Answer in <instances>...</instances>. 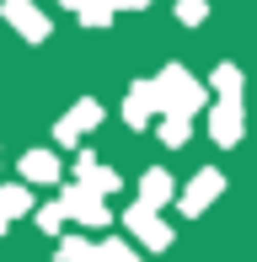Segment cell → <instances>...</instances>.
<instances>
[{"instance_id":"obj_9","label":"cell","mask_w":257,"mask_h":262,"mask_svg":"<svg viewBox=\"0 0 257 262\" xmlns=\"http://www.w3.org/2000/svg\"><path fill=\"white\" fill-rule=\"evenodd\" d=\"M38 225H43V230H59V225H65V204L43 209V214H38Z\"/></svg>"},{"instance_id":"obj_5","label":"cell","mask_w":257,"mask_h":262,"mask_svg":"<svg viewBox=\"0 0 257 262\" xmlns=\"http://www.w3.org/2000/svg\"><path fill=\"white\" fill-rule=\"evenodd\" d=\"M22 171H27L32 182H54V177H59V161H54L49 150H32V156L22 161Z\"/></svg>"},{"instance_id":"obj_10","label":"cell","mask_w":257,"mask_h":262,"mask_svg":"<svg viewBox=\"0 0 257 262\" xmlns=\"http://www.w3.org/2000/svg\"><path fill=\"white\" fill-rule=\"evenodd\" d=\"M161 134H166V145H182V139H188V123H182V118H172Z\"/></svg>"},{"instance_id":"obj_11","label":"cell","mask_w":257,"mask_h":262,"mask_svg":"<svg viewBox=\"0 0 257 262\" xmlns=\"http://www.w3.org/2000/svg\"><path fill=\"white\" fill-rule=\"evenodd\" d=\"M0 225H6V220H0Z\"/></svg>"},{"instance_id":"obj_2","label":"cell","mask_w":257,"mask_h":262,"mask_svg":"<svg viewBox=\"0 0 257 262\" xmlns=\"http://www.w3.org/2000/svg\"><path fill=\"white\" fill-rule=\"evenodd\" d=\"M65 214L70 220H86V225H108V204H102V193H91V187H70Z\"/></svg>"},{"instance_id":"obj_3","label":"cell","mask_w":257,"mask_h":262,"mask_svg":"<svg viewBox=\"0 0 257 262\" xmlns=\"http://www.w3.org/2000/svg\"><path fill=\"white\" fill-rule=\"evenodd\" d=\"M220 187H225V182H220L215 171H198V177H193V187L182 193V214H204V209H209V198H215Z\"/></svg>"},{"instance_id":"obj_1","label":"cell","mask_w":257,"mask_h":262,"mask_svg":"<svg viewBox=\"0 0 257 262\" xmlns=\"http://www.w3.org/2000/svg\"><path fill=\"white\" fill-rule=\"evenodd\" d=\"M123 225H128V230H134V235H139L145 246H150V252H161V246H172V230H166V225L156 220V209H150V204H134V209L123 214Z\"/></svg>"},{"instance_id":"obj_6","label":"cell","mask_w":257,"mask_h":262,"mask_svg":"<svg viewBox=\"0 0 257 262\" xmlns=\"http://www.w3.org/2000/svg\"><path fill=\"white\" fill-rule=\"evenodd\" d=\"M59 262H102V246H86L80 235H65V246H59Z\"/></svg>"},{"instance_id":"obj_8","label":"cell","mask_w":257,"mask_h":262,"mask_svg":"<svg viewBox=\"0 0 257 262\" xmlns=\"http://www.w3.org/2000/svg\"><path fill=\"white\" fill-rule=\"evenodd\" d=\"M102 262H139V257H134V246H123V241H102Z\"/></svg>"},{"instance_id":"obj_4","label":"cell","mask_w":257,"mask_h":262,"mask_svg":"<svg viewBox=\"0 0 257 262\" xmlns=\"http://www.w3.org/2000/svg\"><path fill=\"white\" fill-rule=\"evenodd\" d=\"M139 187H145V193H139V204H150V209L172 204V177H166V171H150V177H145Z\"/></svg>"},{"instance_id":"obj_7","label":"cell","mask_w":257,"mask_h":262,"mask_svg":"<svg viewBox=\"0 0 257 262\" xmlns=\"http://www.w3.org/2000/svg\"><path fill=\"white\" fill-rule=\"evenodd\" d=\"M16 214H27V193L22 187H0V220H16Z\"/></svg>"}]
</instances>
